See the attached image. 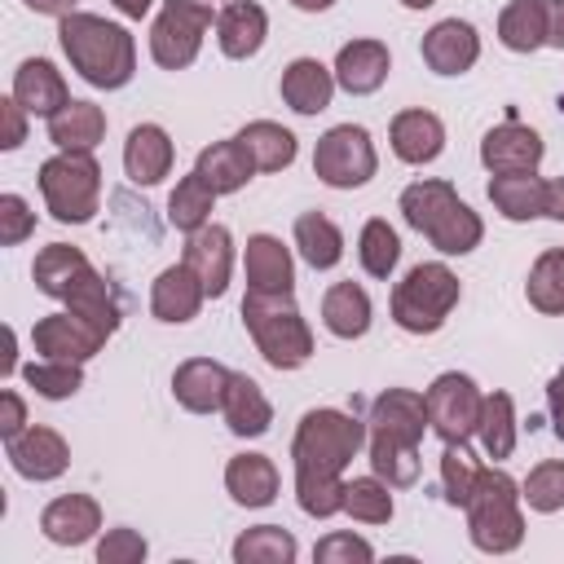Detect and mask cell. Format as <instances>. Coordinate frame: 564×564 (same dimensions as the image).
Instances as JSON below:
<instances>
[{
    "label": "cell",
    "instance_id": "obj_1",
    "mask_svg": "<svg viewBox=\"0 0 564 564\" xmlns=\"http://www.w3.org/2000/svg\"><path fill=\"white\" fill-rule=\"evenodd\" d=\"M361 441H366V427L344 410H308L300 419L291 458H295V498L304 516L326 520L344 511L348 480H339V471L357 458Z\"/></svg>",
    "mask_w": 564,
    "mask_h": 564
},
{
    "label": "cell",
    "instance_id": "obj_2",
    "mask_svg": "<svg viewBox=\"0 0 564 564\" xmlns=\"http://www.w3.org/2000/svg\"><path fill=\"white\" fill-rule=\"evenodd\" d=\"M427 432V401L410 388H388L370 405V471L392 489L419 480V441Z\"/></svg>",
    "mask_w": 564,
    "mask_h": 564
},
{
    "label": "cell",
    "instance_id": "obj_3",
    "mask_svg": "<svg viewBox=\"0 0 564 564\" xmlns=\"http://www.w3.org/2000/svg\"><path fill=\"white\" fill-rule=\"evenodd\" d=\"M62 53L93 88H123L137 70V44L123 26L97 13H66L57 26Z\"/></svg>",
    "mask_w": 564,
    "mask_h": 564
},
{
    "label": "cell",
    "instance_id": "obj_4",
    "mask_svg": "<svg viewBox=\"0 0 564 564\" xmlns=\"http://www.w3.org/2000/svg\"><path fill=\"white\" fill-rule=\"evenodd\" d=\"M242 322L260 348V357L273 370H295L313 357V330L300 317L291 291L286 295H264V291H247L242 300Z\"/></svg>",
    "mask_w": 564,
    "mask_h": 564
},
{
    "label": "cell",
    "instance_id": "obj_5",
    "mask_svg": "<svg viewBox=\"0 0 564 564\" xmlns=\"http://www.w3.org/2000/svg\"><path fill=\"white\" fill-rule=\"evenodd\" d=\"M467 533L480 551L507 555L524 542V516H520V485L502 467H480L471 498H467Z\"/></svg>",
    "mask_w": 564,
    "mask_h": 564
},
{
    "label": "cell",
    "instance_id": "obj_6",
    "mask_svg": "<svg viewBox=\"0 0 564 564\" xmlns=\"http://www.w3.org/2000/svg\"><path fill=\"white\" fill-rule=\"evenodd\" d=\"M40 194L62 225H84L97 212L101 198V167L93 150H62L40 163Z\"/></svg>",
    "mask_w": 564,
    "mask_h": 564
},
{
    "label": "cell",
    "instance_id": "obj_7",
    "mask_svg": "<svg viewBox=\"0 0 564 564\" xmlns=\"http://www.w3.org/2000/svg\"><path fill=\"white\" fill-rule=\"evenodd\" d=\"M458 295H463V286L445 264H414L392 286V317L410 335H432V330L445 326Z\"/></svg>",
    "mask_w": 564,
    "mask_h": 564
},
{
    "label": "cell",
    "instance_id": "obj_8",
    "mask_svg": "<svg viewBox=\"0 0 564 564\" xmlns=\"http://www.w3.org/2000/svg\"><path fill=\"white\" fill-rule=\"evenodd\" d=\"M379 159H375V141L361 123H335L330 132L317 137L313 150V172L330 185V189H357L375 176Z\"/></svg>",
    "mask_w": 564,
    "mask_h": 564
},
{
    "label": "cell",
    "instance_id": "obj_9",
    "mask_svg": "<svg viewBox=\"0 0 564 564\" xmlns=\"http://www.w3.org/2000/svg\"><path fill=\"white\" fill-rule=\"evenodd\" d=\"M212 26V4L207 0H167L163 13L150 26V57L163 70H181L198 57L203 31Z\"/></svg>",
    "mask_w": 564,
    "mask_h": 564
},
{
    "label": "cell",
    "instance_id": "obj_10",
    "mask_svg": "<svg viewBox=\"0 0 564 564\" xmlns=\"http://www.w3.org/2000/svg\"><path fill=\"white\" fill-rule=\"evenodd\" d=\"M427 401V427L441 436V441H467L480 423V388L471 383V375H458V370H445L432 379V388L423 392Z\"/></svg>",
    "mask_w": 564,
    "mask_h": 564
},
{
    "label": "cell",
    "instance_id": "obj_11",
    "mask_svg": "<svg viewBox=\"0 0 564 564\" xmlns=\"http://www.w3.org/2000/svg\"><path fill=\"white\" fill-rule=\"evenodd\" d=\"M106 339H110L106 330H97L88 317H79V313H70V308L40 317L35 330H31L35 352L57 357V361H88L93 352H101Z\"/></svg>",
    "mask_w": 564,
    "mask_h": 564
},
{
    "label": "cell",
    "instance_id": "obj_12",
    "mask_svg": "<svg viewBox=\"0 0 564 564\" xmlns=\"http://www.w3.org/2000/svg\"><path fill=\"white\" fill-rule=\"evenodd\" d=\"M480 163L489 172H538L542 163V137L524 128L520 119H507L485 132L480 141Z\"/></svg>",
    "mask_w": 564,
    "mask_h": 564
},
{
    "label": "cell",
    "instance_id": "obj_13",
    "mask_svg": "<svg viewBox=\"0 0 564 564\" xmlns=\"http://www.w3.org/2000/svg\"><path fill=\"white\" fill-rule=\"evenodd\" d=\"M4 445H9L13 471L26 476V480H57L66 471V463H70V449L53 427H22Z\"/></svg>",
    "mask_w": 564,
    "mask_h": 564
},
{
    "label": "cell",
    "instance_id": "obj_14",
    "mask_svg": "<svg viewBox=\"0 0 564 564\" xmlns=\"http://www.w3.org/2000/svg\"><path fill=\"white\" fill-rule=\"evenodd\" d=\"M476 57H480V35L463 18H445L423 35V62L436 75H463L476 66Z\"/></svg>",
    "mask_w": 564,
    "mask_h": 564
},
{
    "label": "cell",
    "instance_id": "obj_15",
    "mask_svg": "<svg viewBox=\"0 0 564 564\" xmlns=\"http://www.w3.org/2000/svg\"><path fill=\"white\" fill-rule=\"evenodd\" d=\"M181 260L198 273V282H203L207 295H225L229 269H234V238H229V229H225V225H203V229H194V234L185 238V256H181Z\"/></svg>",
    "mask_w": 564,
    "mask_h": 564
},
{
    "label": "cell",
    "instance_id": "obj_16",
    "mask_svg": "<svg viewBox=\"0 0 564 564\" xmlns=\"http://www.w3.org/2000/svg\"><path fill=\"white\" fill-rule=\"evenodd\" d=\"M229 375H234V370H225V366L212 361V357H189V361H181L176 375H172V397H176L189 414H212V410H220V401H225Z\"/></svg>",
    "mask_w": 564,
    "mask_h": 564
},
{
    "label": "cell",
    "instance_id": "obj_17",
    "mask_svg": "<svg viewBox=\"0 0 564 564\" xmlns=\"http://www.w3.org/2000/svg\"><path fill=\"white\" fill-rule=\"evenodd\" d=\"M388 70H392V57H388V44H379V40H352L335 57V84L352 97L383 88Z\"/></svg>",
    "mask_w": 564,
    "mask_h": 564
},
{
    "label": "cell",
    "instance_id": "obj_18",
    "mask_svg": "<svg viewBox=\"0 0 564 564\" xmlns=\"http://www.w3.org/2000/svg\"><path fill=\"white\" fill-rule=\"evenodd\" d=\"M203 300H207V291H203L198 273L185 260L181 264H167L154 278V286H150V313L159 322H189L203 308Z\"/></svg>",
    "mask_w": 564,
    "mask_h": 564
},
{
    "label": "cell",
    "instance_id": "obj_19",
    "mask_svg": "<svg viewBox=\"0 0 564 564\" xmlns=\"http://www.w3.org/2000/svg\"><path fill=\"white\" fill-rule=\"evenodd\" d=\"M13 97L22 101V110L26 115H57L66 101H70V93H66V79H62V70L48 62V57H26L18 70H13Z\"/></svg>",
    "mask_w": 564,
    "mask_h": 564
},
{
    "label": "cell",
    "instance_id": "obj_20",
    "mask_svg": "<svg viewBox=\"0 0 564 564\" xmlns=\"http://www.w3.org/2000/svg\"><path fill=\"white\" fill-rule=\"evenodd\" d=\"M40 529L57 546H79V542H88L101 529V507L88 494H62V498H53L44 507Z\"/></svg>",
    "mask_w": 564,
    "mask_h": 564
},
{
    "label": "cell",
    "instance_id": "obj_21",
    "mask_svg": "<svg viewBox=\"0 0 564 564\" xmlns=\"http://www.w3.org/2000/svg\"><path fill=\"white\" fill-rule=\"evenodd\" d=\"M123 172L132 185H159L172 172V141L159 123H137L123 141Z\"/></svg>",
    "mask_w": 564,
    "mask_h": 564
},
{
    "label": "cell",
    "instance_id": "obj_22",
    "mask_svg": "<svg viewBox=\"0 0 564 564\" xmlns=\"http://www.w3.org/2000/svg\"><path fill=\"white\" fill-rule=\"evenodd\" d=\"M291 286H295V264H291V251L282 247V238L251 234L247 238V291L286 295Z\"/></svg>",
    "mask_w": 564,
    "mask_h": 564
},
{
    "label": "cell",
    "instance_id": "obj_23",
    "mask_svg": "<svg viewBox=\"0 0 564 564\" xmlns=\"http://www.w3.org/2000/svg\"><path fill=\"white\" fill-rule=\"evenodd\" d=\"M388 141L401 163H432L445 150V123L432 110H401L388 128Z\"/></svg>",
    "mask_w": 564,
    "mask_h": 564
},
{
    "label": "cell",
    "instance_id": "obj_24",
    "mask_svg": "<svg viewBox=\"0 0 564 564\" xmlns=\"http://www.w3.org/2000/svg\"><path fill=\"white\" fill-rule=\"evenodd\" d=\"M269 35V18L256 0H229L216 18V40H220V53L225 57H251L260 53Z\"/></svg>",
    "mask_w": 564,
    "mask_h": 564
},
{
    "label": "cell",
    "instance_id": "obj_25",
    "mask_svg": "<svg viewBox=\"0 0 564 564\" xmlns=\"http://www.w3.org/2000/svg\"><path fill=\"white\" fill-rule=\"evenodd\" d=\"M335 97V70H326L317 57H295L282 70V101L295 115H317Z\"/></svg>",
    "mask_w": 564,
    "mask_h": 564
},
{
    "label": "cell",
    "instance_id": "obj_26",
    "mask_svg": "<svg viewBox=\"0 0 564 564\" xmlns=\"http://www.w3.org/2000/svg\"><path fill=\"white\" fill-rule=\"evenodd\" d=\"M220 414H225L234 436H264L269 423H273V405H269V397L260 392V383L251 375H229Z\"/></svg>",
    "mask_w": 564,
    "mask_h": 564
},
{
    "label": "cell",
    "instance_id": "obj_27",
    "mask_svg": "<svg viewBox=\"0 0 564 564\" xmlns=\"http://www.w3.org/2000/svg\"><path fill=\"white\" fill-rule=\"evenodd\" d=\"M225 489L238 507H269L278 498V467L264 454H234L225 467Z\"/></svg>",
    "mask_w": 564,
    "mask_h": 564
},
{
    "label": "cell",
    "instance_id": "obj_28",
    "mask_svg": "<svg viewBox=\"0 0 564 564\" xmlns=\"http://www.w3.org/2000/svg\"><path fill=\"white\" fill-rule=\"evenodd\" d=\"M489 203L507 220H533V216L546 212V181L533 176V172H494Z\"/></svg>",
    "mask_w": 564,
    "mask_h": 564
},
{
    "label": "cell",
    "instance_id": "obj_29",
    "mask_svg": "<svg viewBox=\"0 0 564 564\" xmlns=\"http://www.w3.org/2000/svg\"><path fill=\"white\" fill-rule=\"evenodd\" d=\"M194 172H198V176H203V181H207L216 194H234V189H242V185L251 181L256 163H251L247 145H242L238 137H229V141H216V145H207V150L198 154Z\"/></svg>",
    "mask_w": 564,
    "mask_h": 564
},
{
    "label": "cell",
    "instance_id": "obj_30",
    "mask_svg": "<svg viewBox=\"0 0 564 564\" xmlns=\"http://www.w3.org/2000/svg\"><path fill=\"white\" fill-rule=\"evenodd\" d=\"M106 137V110L93 101H66L57 115H48V141L57 150H93Z\"/></svg>",
    "mask_w": 564,
    "mask_h": 564
},
{
    "label": "cell",
    "instance_id": "obj_31",
    "mask_svg": "<svg viewBox=\"0 0 564 564\" xmlns=\"http://www.w3.org/2000/svg\"><path fill=\"white\" fill-rule=\"evenodd\" d=\"M88 269H93V264H88V256H84L79 247H70V242H48V247L35 256L31 278H35V286H40L44 295L66 300V291H70Z\"/></svg>",
    "mask_w": 564,
    "mask_h": 564
},
{
    "label": "cell",
    "instance_id": "obj_32",
    "mask_svg": "<svg viewBox=\"0 0 564 564\" xmlns=\"http://www.w3.org/2000/svg\"><path fill=\"white\" fill-rule=\"evenodd\" d=\"M322 322L339 339H357L370 330V295L357 282H335L322 300Z\"/></svg>",
    "mask_w": 564,
    "mask_h": 564
},
{
    "label": "cell",
    "instance_id": "obj_33",
    "mask_svg": "<svg viewBox=\"0 0 564 564\" xmlns=\"http://www.w3.org/2000/svg\"><path fill=\"white\" fill-rule=\"evenodd\" d=\"M238 141L247 145V154H251V163H256L260 172H282V167L295 163V132L282 128V123H273V119L247 123V128L238 132Z\"/></svg>",
    "mask_w": 564,
    "mask_h": 564
},
{
    "label": "cell",
    "instance_id": "obj_34",
    "mask_svg": "<svg viewBox=\"0 0 564 564\" xmlns=\"http://www.w3.org/2000/svg\"><path fill=\"white\" fill-rule=\"evenodd\" d=\"M70 313H79V317H88L97 330H106V335H115L119 330V300H115V291H110V282L97 273V269H88L70 291H66V300H62Z\"/></svg>",
    "mask_w": 564,
    "mask_h": 564
},
{
    "label": "cell",
    "instance_id": "obj_35",
    "mask_svg": "<svg viewBox=\"0 0 564 564\" xmlns=\"http://www.w3.org/2000/svg\"><path fill=\"white\" fill-rule=\"evenodd\" d=\"M295 247H300L304 264H313V269H335L339 256H344V234H339V225H335L330 216L304 212V216H295Z\"/></svg>",
    "mask_w": 564,
    "mask_h": 564
},
{
    "label": "cell",
    "instance_id": "obj_36",
    "mask_svg": "<svg viewBox=\"0 0 564 564\" xmlns=\"http://www.w3.org/2000/svg\"><path fill=\"white\" fill-rule=\"evenodd\" d=\"M498 40L511 53H533L546 44V0H511L498 18Z\"/></svg>",
    "mask_w": 564,
    "mask_h": 564
},
{
    "label": "cell",
    "instance_id": "obj_37",
    "mask_svg": "<svg viewBox=\"0 0 564 564\" xmlns=\"http://www.w3.org/2000/svg\"><path fill=\"white\" fill-rule=\"evenodd\" d=\"M454 203H458V194H454L449 181H414V185H405V194H401V216H405L410 229L427 234Z\"/></svg>",
    "mask_w": 564,
    "mask_h": 564
},
{
    "label": "cell",
    "instance_id": "obj_38",
    "mask_svg": "<svg viewBox=\"0 0 564 564\" xmlns=\"http://www.w3.org/2000/svg\"><path fill=\"white\" fill-rule=\"evenodd\" d=\"M480 238H485V225H480V216H476L463 198L427 229V242H432L436 251H445V256H467V251L480 247Z\"/></svg>",
    "mask_w": 564,
    "mask_h": 564
},
{
    "label": "cell",
    "instance_id": "obj_39",
    "mask_svg": "<svg viewBox=\"0 0 564 564\" xmlns=\"http://www.w3.org/2000/svg\"><path fill=\"white\" fill-rule=\"evenodd\" d=\"M476 436L485 445V454L498 463V458H511L516 449V405L507 392H489L485 405H480V423H476Z\"/></svg>",
    "mask_w": 564,
    "mask_h": 564
},
{
    "label": "cell",
    "instance_id": "obj_40",
    "mask_svg": "<svg viewBox=\"0 0 564 564\" xmlns=\"http://www.w3.org/2000/svg\"><path fill=\"white\" fill-rule=\"evenodd\" d=\"M524 295H529V304L538 313H551V317L564 313V247H551V251H542L533 260Z\"/></svg>",
    "mask_w": 564,
    "mask_h": 564
},
{
    "label": "cell",
    "instance_id": "obj_41",
    "mask_svg": "<svg viewBox=\"0 0 564 564\" xmlns=\"http://www.w3.org/2000/svg\"><path fill=\"white\" fill-rule=\"evenodd\" d=\"M212 203H216V189H212L198 172H189V176L176 181V189H172V198H167V220H172L181 234H194V229L207 225Z\"/></svg>",
    "mask_w": 564,
    "mask_h": 564
},
{
    "label": "cell",
    "instance_id": "obj_42",
    "mask_svg": "<svg viewBox=\"0 0 564 564\" xmlns=\"http://www.w3.org/2000/svg\"><path fill=\"white\" fill-rule=\"evenodd\" d=\"M295 538L278 524H256L234 542V560L238 564H291L295 560Z\"/></svg>",
    "mask_w": 564,
    "mask_h": 564
},
{
    "label": "cell",
    "instance_id": "obj_43",
    "mask_svg": "<svg viewBox=\"0 0 564 564\" xmlns=\"http://www.w3.org/2000/svg\"><path fill=\"white\" fill-rule=\"evenodd\" d=\"M357 256H361V269L370 273V278H388L392 269H397V260H401V238H397V229L388 225V220H366L361 225V238H357Z\"/></svg>",
    "mask_w": 564,
    "mask_h": 564
},
{
    "label": "cell",
    "instance_id": "obj_44",
    "mask_svg": "<svg viewBox=\"0 0 564 564\" xmlns=\"http://www.w3.org/2000/svg\"><path fill=\"white\" fill-rule=\"evenodd\" d=\"M476 476H480V463L467 449V441H445V454H441V489H445V502L449 507H467Z\"/></svg>",
    "mask_w": 564,
    "mask_h": 564
},
{
    "label": "cell",
    "instance_id": "obj_45",
    "mask_svg": "<svg viewBox=\"0 0 564 564\" xmlns=\"http://www.w3.org/2000/svg\"><path fill=\"white\" fill-rule=\"evenodd\" d=\"M388 489L392 485L379 480V476H357L344 489V511L352 520H361V524H388L392 520V494Z\"/></svg>",
    "mask_w": 564,
    "mask_h": 564
},
{
    "label": "cell",
    "instance_id": "obj_46",
    "mask_svg": "<svg viewBox=\"0 0 564 564\" xmlns=\"http://www.w3.org/2000/svg\"><path fill=\"white\" fill-rule=\"evenodd\" d=\"M84 361H57V357H44V361H31L26 370H22V379L40 392V397H48V401H62V397H75L79 388H84V370H79Z\"/></svg>",
    "mask_w": 564,
    "mask_h": 564
},
{
    "label": "cell",
    "instance_id": "obj_47",
    "mask_svg": "<svg viewBox=\"0 0 564 564\" xmlns=\"http://www.w3.org/2000/svg\"><path fill=\"white\" fill-rule=\"evenodd\" d=\"M520 498H524L533 511H542V516L560 511V507H564V463H560V458L538 463V467L529 471V480L520 485Z\"/></svg>",
    "mask_w": 564,
    "mask_h": 564
},
{
    "label": "cell",
    "instance_id": "obj_48",
    "mask_svg": "<svg viewBox=\"0 0 564 564\" xmlns=\"http://www.w3.org/2000/svg\"><path fill=\"white\" fill-rule=\"evenodd\" d=\"M313 560L317 564H370L375 560V546L357 533H326L317 546H313Z\"/></svg>",
    "mask_w": 564,
    "mask_h": 564
},
{
    "label": "cell",
    "instance_id": "obj_49",
    "mask_svg": "<svg viewBox=\"0 0 564 564\" xmlns=\"http://www.w3.org/2000/svg\"><path fill=\"white\" fill-rule=\"evenodd\" d=\"M145 538L137 529H110L101 542H97V560L101 564H141L145 560Z\"/></svg>",
    "mask_w": 564,
    "mask_h": 564
},
{
    "label": "cell",
    "instance_id": "obj_50",
    "mask_svg": "<svg viewBox=\"0 0 564 564\" xmlns=\"http://www.w3.org/2000/svg\"><path fill=\"white\" fill-rule=\"evenodd\" d=\"M31 229H35V212L26 207V198L22 194H4L0 198V242L4 247H18Z\"/></svg>",
    "mask_w": 564,
    "mask_h": 564
},
{
    "label": "cell",
    "instance_id": "obj_51",
    "mask_svg": "<svg viewBox=\"0 0 564 564\" xmlns=\"http://www.w3.org/2000/svg\"><path fill=\"white\" fill-rule=\"evenodd\" d=\"M26 141V110L18 97L0 101V150H18Z\"/></svg>",
    "mask_w": 564,
    "mask_h": 564
},
{
    "label": "cell",
    "instance_id": "obj_52",
    "mask_svg": "<svg viewBox=\"0 0 564 564\" xmlns=\"http://www.w3.org/2000/svg\"><path fill=\"white\" fill-rule=\"evenodd\" d=\"M22 423H26V405H22V397H18V392H0V436L13 441V436L22 432Z\"/></svg>",
    "mask_w": 564,
    "mask_h": 564
},
{
    "label": "cell",
    "instance_id": "obj_53",
    "mask_svg": "<svg viewBox=\"0 0 564 564\" xmlns=\"http://www.w3.org/2000/svg\"><path fill=\"white\" fill-rule=\"evenodd\" d=\"M546 410H551V423H555V436L564 441V366L551 375L546 383Z\"/></svg>",
    "mask_w": 564,
    "mask_h": 564
},
{
    "label": "cell",
    "instance_id": "obj_54",
    "mask_svg": "<svg viewBox=\"0 0 564 564\" xmlns=\"http://www.w3.org/2000/svg\"><path fill=\"white\" fill-rule=\"evenodd\" d=\"M546 44L564 48V0H546Z\"/></svg>",
    "mask_w": 564,
    "mask_h": 564
},
{
    "label": "cell",
    "instance_id": "obj_55",
    "mask_svg": "<svg viewBox=\"0 0 564 564\" xmlns=\"http://www.w3.org/2000/svg\"><path fill=\"white\" fill-rule=\"evenodd\" d=\"M542 216H555V220H564V176L546 181V212H542Z\"/></svg>",
    "mask_w": 564,
    "mask_h": 564
},
{
    "label": "cell",
    "instance_id": "obj_56",
    "mask_svg": "<svg viewBox=\"0 0 564 564\" xmlns=\"http://www.w3.org/2000/svg\"><path fill=\"white\" fill-rule=\"evenodd\" d=\"M26 9L48 13V18H66V13H75V0H26Z\"/></svg>",
    "mask_w": 564,
    "mask_h": 564
},
{
    "label": "cell",
    "instance_id": "obj_57",
    "mask_svg": "<svg viewBox=\"0 0 564 564\" xmlns=\"http://www.w3.org/2000/svg\"><path fill=\"white\" fill-rule=\"evenodd\" d=\"M110 4H115V9L123 13V18H145L154 0H110Z\"/></svg>",
    "mask_w": 564,
    "mask_h": 564
},
{
    "label": "cell",
    "instance_id": "obj_58",
    "mask_svg": "<svg viewBox=\"0 0 564 564\" xmlns=\"http://www.w3.org/2000/svg\"><path fill=\"white\" fill-rule=\"evenodd\" d=\"M295 9H304V13H322V9H330L335 0H291Z\"/></svg>",
    "mask_w": 564,
    "mask_h": 564
},
{
    "label": "cell",
    "instance_id": "obj_59",
    "mask_svg": "<svg viewBox=\"0 0 564 564\" xmlns=\"http://www.w3.org/2000/svg\"><path fill=\"white\" fill-rule=\"evenodd\" d=\"M401 4H405V9H432L436 0H401Z\"/></svg>",
    "mask_w": 564,
    "mask_h": 564
},
{
    "label": "cell",
    "instance_id": "obj_60",
    "mask_svg": "<svg viewBox=\"0 0 564 564\" xmlns=\"http://www.w3.org/2000/svg\"><path fill=\"white\" fill-rule=\"evenodd\" d=\"M560 115H564V97H560Z\"/></svg>",
    "mask_w": 564,
    "mask_h": 564
}]
</instances>
